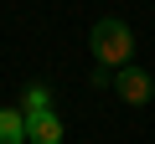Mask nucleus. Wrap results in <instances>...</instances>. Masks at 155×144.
I'll use <instances>...</instances> for the list:
<instances>
[{"instance_id": "nucleus-5", "label": "nucleus", "mask_w": 155, "mask_h": 144, "mask_svg": "<svg viewBox=\"0 0 155 144\" xmlns=\"http://www.w3.org/2000/svg\"><path fill=\"white\" fill-rule=\"evenodd\" d=\"M31 108H52V93L47 88H26V113Z\"/></svg>"}, {"instance_id": "nucleus-2", "label": "nucleus", "mask_w": 155, "mask_h": 144, "mask_svg": "<svg viewBox=\"0 0 155 144\" xmlns=\"http://www.w3.org/2000/svg\"><path fill=\"white\" fill-rule=\"evenodd\" d=\"M26 144H62V118L52 108H31L26 113Z\"/></svg>"}, {"instance_id": "nucleus-1", "label": "nucleus", "mask_w": 155, "mask_h": 144, "mask_svg": "<svg viewBox=\"0 0 155 144\" xmlns=\"http://www.w3.org/2000/svg\"><path fill=\"white\" fill-rule=\"evenodd\" d=\"M88 46H93V57H98L109 72H119V67H129V57H134V31H129L119 16H104V21L93 26Z\"/></svg>"}, {"instance_id": "nucleus-4", "label": "nucleus", "mask_w": 155, "mask_h": 144, "mask_svg": "<svg viewBox=\"0 0 155 144\" xmlns=\"http://www.w3.org/2000/svg\"><path fill=\"white\" fill-rule=\"evenodd\" d=\"M0 144H26V113L0 108Z\"/></svg>"}, {"instance_id": "nucleus-3", "label": "nucleus", "mask_w": 155, "mask_h": 144, "mask_svg": "<svg viewBox=\"0 0 155 144\" xmlns=\"http://www.w3.org/2000/svg\"><path fill=\"white\" fill-rule=\"evenodd\" d=\"M119 93H124V103H145L150 98V77L129 62V67H119Z\"/></svg>"}]
</instances>
